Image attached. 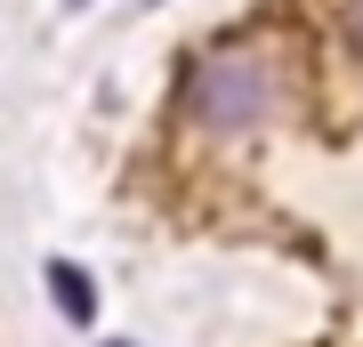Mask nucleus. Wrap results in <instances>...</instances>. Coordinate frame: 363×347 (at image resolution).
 <instances>
[{
    "label": "nucleus",
    "instance_id": "nucleus-1",
    "mask_svg": "<svg viewBox=\"0 0 363 347\" xmlns=\"http://www.w3.org/2000/svg\"><path fill=\"white\" fill-rule=\"evenodd\" d=\"M186 114H194L210 138H250L259 121H274L283 105V73L259 40H210V49L186 65Z\"/></svg>",
    "mask_w": 363,
    "mask_h": 347
},
{
    "label": "nucleus",
    "instance_id": "nucleus-4",
    "mask_svg": "<svg viewBox=\"0 0 363 347\" xmlns=\"http://www.w3.org/2000/svg\"><path fill=\"white\" fill-rule=\"evenodd\" d=\"M105 347H138V339H105Z\"/></svg>",
    "mask_w": 363,
    "mask_h": 347
},
{
    "label": "nucleus",
    "instance_id": "nucleus-2",
    "mask_svg": "<svg viewBox=\"0 0 363 347\" xmlns=\"http://www.w3.org/2000/svg\"><path fill=\"white\" fill-rule=\"evenodd\" d=\"M49 299H57V315H65V323H81V331H89V315H97V283H89V267L49 258Z\"/></svg>",
    "mask_w": 363,
    "mask_h": 347
},
{
    "label": "nucleus",
    "instance_id": "nucleus-3",
    "mask_svg": "<svg viewBox=\"0 0 363 347\" xmlns=\"http://www.w3.org/2000/svg\"><path fill=\"white\" fill-rule=\"evenodd\" d=\"M339 40L363 57V0H339Z\"/></svg>",
    "mask_w": 363,
    "mask_h": 347
}]
</instances>
